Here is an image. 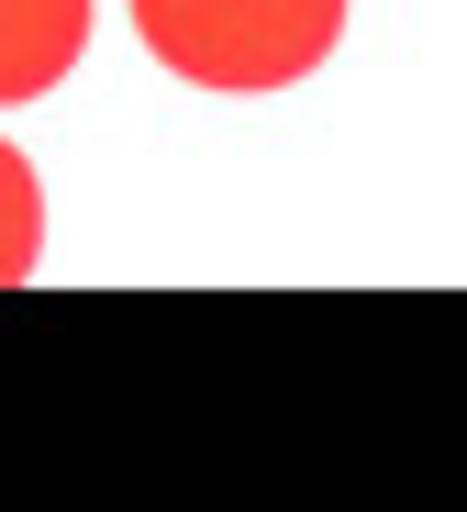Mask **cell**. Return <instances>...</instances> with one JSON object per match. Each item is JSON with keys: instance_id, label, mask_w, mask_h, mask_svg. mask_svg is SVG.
Wrapping results in <instances>:
<instances>
[{"instance_id": "1", "label": "cell", "mask_w": 467, "mask_h": 512, "mask_svg": "<svg viewBox=\"0 0 467 512\" xmlns=\"http://www.w3.org/2000/svg\"><path fill=\"white\" fill-rule=\"evenodd\" d=\"M134 34L190 90H290L345 34V0H134Z\"/></svg>"}, {"instance_id": "3", "label": "cell", "mask_w": 467, "mask_h": 512, "mask_svg": "<svg viewBox=\"0 0 467 512\" xmlns=\"http://www.w3.org/2000/svg\"><path fill=\"white\" fill-rule=\"evenodd\" d=\"M34 256H45V190H34V167L0 145V290H23Z\"/></svg>"}, {"instance_id": "2", "label": "cell", "mask_w": 467, "mask_h": 512, "mask_svg": "<svg viewBox=\"0 0 467 512\" xmlns=\"http://www.w3.org/2000/svg\"><path fill=\"white\" fill-rule=\"evenodd\" d=\"M89 45V0H0V112L45 101Z\"/></svg>"}]
</instances>
